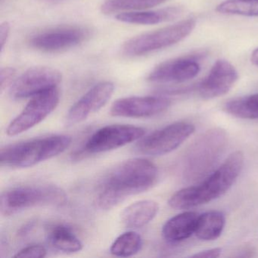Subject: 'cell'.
Wrapping results in <instances>:
<instances>
[{
    "label": "cell",
    "instance_id": "obj_1",
    "mask_svg": "<svg viewBox=\"0 0 258 258\" xmlns=\"http://www.w3.org/2000/svg\"><path fill=\"white\" fill-rule=\"evenodd\" d=\"M158 179V167L149 160L133 158L123 161L99 184L96 204L102 210L112 209L126 198L150 189Z\"/></svg>",
    "mask_w": 258,
    "mask_h": 258
},
{
    "label": "cell",
    "instance_id": "obj_2",
    "mask_svg": "<svg viewBox=\"0 0 258 258\" xmlns=\"http://www.w3.org/2000/svg\"><path fill=\"white\" fill-rule=\"evenodd\" d=\"M244 154L232 152L206 179L197 185L182 188L168 201L170 208L188 210L221 197L235 183L244 166Z\"/></svg>",
    "mask_w": 258,
    "mask_h": 258
},
{
    "label": "cell",
    "instance_id": "obj_3",
    "mask_svg": "<svg viewBox=\"0 0 258 258\" xmlns=\"http://www.w3.org/2000/svg\"><path fill=\"white\" fill-rule=\"evenodd\" d=\"M66 135H53L9 145L1 149L2 167L27 168L51 159L64 152L72 144Z\"/></svg>",
    "mask_w": 258,
    "mask_h": 258
},
{
    "label": "cell",
    "instance_id": "obj_4",
    "mask_svg": "<svg viewBox=\"0 0 258 258\" xmlns=\"http://www.w3.org/2000/svg\"><path fill=\"white\" fill-rule=\"evenodd\" d=\"M60 187L49 184L25 185L9 188L1 195L0 211L6 217L37 207H58L67 202Z\"/></svg>",
    "mask_w": 258,
    "mask_h": 258
},
{
    "label": "cell",
    "instance_id": "obj_5",
    "mask_svg": "<svg viewBox=\"0 0 258 258\" xmlns=\"http://www.w3.org/2000/svg\"><path fill=\"white\" fill-rule=\"evenodd\" d=\"M227 140V134L221 128H214L202 134L190 146L184 158V177L194 181L208 174L224 152Z\"/></svg>",
    "mask_w": 258,
    "mask_h": 258
},
{
    "label": "cell",
    "instance_id": "obj_6",
    "mask_svg": "<svg viewBox=\"0 0 258 258\" xmlns=\"http://www.w3.org/2000/svg\"><path fill=\"white\" fill-rule=\"evenodd\" d=\"M196 25V20L188 19L157 31L141 34L124 43L122 46V52L126 56L139 57L165 49L188 37Z\"/></svg>",
    "mask_w": 258,
    "mask_h": 258
},
{
    "label": "cell",
    "instance_id": "obj_7",
    "mask_svg": "<svg viewBox=\"0 0 258 258\" xmlns=\"http://www.w3.org/2000/svg\"><path fill=\"white\" fill-rule=\"evenodd\" d=\"M195 131L192 123L175 122L142 138L136 149L139 153L150 156L167 155L180 146Z\"/></svg>",
    "mask_w": 258,
    "mask_h": 258
},
{
    "label": "cell",
    "instance_id": "obj_8",
    "mask_svg": "<svg viewBox=\"0 0 258 258\" xmlns=\"http://www.w3.org/2000/svg\"><path fill=\"white\" fill-rule=\"evenodd\" d=\"M59 102V91L57 88L33 96L23 111L9 124L7 135L15 137L37 126L57 108Z\"/></svg>",
    "mask_w": 258,
    "mask_h": 258
},
{
    "label": "cell",
    "instance_id": "obj_9",
    "mask_svg": "<svg viewBox=\"0 0 258 258\" xmlns=\"http://www.w3.org/2000/svg\"><path fill=\"white\" fill-rule=\"evenodd\" d=\"M145 134V129L132 125L103 126L89 138L81 153L95 155L114 150L143 138Z\"/></svg>",
    "mask_w": 258,
    "mask_h": 258
},
{
    "label": "cell",
    "instance_id": "obj_10",
    "mask_svg": "<svg viewBox=\"0 0 258 258\" xmlns=\"http://www.w3.org/2000/svg\"><path fill=\"white\" fill-rule=\"evenodd\" d=\"M90 36L91 31L86 27H60L33 36L29 44L41 52H59L82 44Z\"/></svg>",
    "mask_w": 258,
    "mask_h": 258
},
{
    "label": "cell",
    "instance_id": "obj_11",
    "mask_svg": "<svg viewBox=\"0 0 258 258\" xmlns=\"http://www.w3.org/2000/svg\"><path fill=\"white\" fill-rule=\"evenodd\" d=\"M61 78V72L52 68H31L12 84L10 96L16 100L32 98L43 92L57 88Z\"/></svg>",
    "mask_w": 258,
    "mask_h": 258
},
{
    "label": "cell",
    "instance_id": "obj_12",
    "mask_svg": "<svg viewBox=\"0 0 258 258\" xmlns=\"http://www.w3.org/2000/svg\"><path fill=\"white\" fill-rule=\"evenodd\" d=\"M170 105V99L162 96H131L116 100L110 113L114 117L146 118L164 112Z\"/></svg>",
    "mask_w": 258,
    "mask_h": 258
},
{
    "label": "cell",
    "instance_id": "obj_13",
    "mask_svg": "<svg viewBox=\"0 0 258 258\" xmlns=\"http://www.w3.org/2000/svg\"><path fill=\"white\" fill-rule=\"evenodd\" d=\"M114 91V84L109 81L99 83L92 87L69 109L66 116V123L73 126L84 121L106 105Z\"/></svg>",
    "mask_w": 258,
    "mask_h": 258
},
{
    "label": "cell",
    "instance_id": "obj_14",
    "mask_svg": "<svg viewBox=\"0 0 258 258\" xmlns=\"http://www.w3.org/2000/svg\"><path fill=\"white\" fill-rule=\"evenodd\" d=\"M201 71L197 58L180 57L161 63L148 76V81L156 84H179L196 78Z\"/></svg>",
    "mask_w": 258,
    "mask_h": 258
},
{
    "label": "cell",
    "instance_id": "obj_15",
    "mask_svg": "<svg viewBox=\"0 0 258 258\" xmlns=\"http://www.w3.org/2000/svg\"><path fill=\"white\" fill-rule=\"evenodd\" d=\"M238 78V72L232 64L226 60H217L208 76L199 84V96L204 99L223 96L232 89Z\"/></svg>",
    "mask_w": 258,
    "mask_h": 258
},
{
    "label": "cell",
    "instance_id": "obj_16",
    "mask_svg": "<svg viewBox=\"0 0 258 258\" xmlns=\"http://www.w3.org/2000/svg\"><path fill=\"white\" fill-rule=\"evenodd\" d=\"M183 13L179 7H170L153 11H131L120 13L116 20L131 25H152L170 22L179 18Z\"/></svg>",
    "mask_w": 258,
    "mask_h": 258
},
{
    "label": "cell",
    "instance_id": "obj_17",
    "mask_svg": "<svg viewBox=\"0 0 258 258\" xmlns=\"http://www.w3.org/2000/svg\"><path fill=\"white\" fill-rule=\"evenodd\" d=\"M199 214L194 211H185L166 222L162 235L166 241L177 243L191 237L196 232Z\"/></svg>",
    "mask_w": 258,
    "mask_h": 258
},
{
    "label": "cell",
    "instance_id": "obj_18",
    "mask_svg": "<svg viewBox=\"0 0 258 258\" xmlns=\"http://www.w3.org/2000/svg\"><path fill=\"white\" fill-rule=\"evenodd\" d=\"M159 205L155 201L141 200L126 207L120 214V221L128 229H140L156 217Z\"/></svg>",
    "mask_w": 258,
    "mask_h": 258
},
{
    "label": "cell",
    "instance_id": "obj_19",
    "mask_svg": "<svg viewBox=\"0 0 258 258\" xmlns=\"http://www.w3.org/2000/svg\"><path fill=\"white\" fill-rule=\"evenodd\" d=\"M226 217L221 211H211L199 216L195 235L203 241H214L221 235Z\"/></svg>",
    "mask_w": 258,
    "mask_h": 258
},
{
    "label": "cell",
    "instance_id": "obj_20",
    "mask_svg": "<svg viewBox=\"0 0 258 258\" xmlns=\"http://www.w3.org/2000/svg\"><path fill=\"white\" fill-rule=\"evenodd\" d=\"M48 241L55 250L66 253H76L83 248L81 240L64 225L54 226L48 234Z\"/></svg>",
    "mask_w": 258,
    "mask_h": 258
},
{
    "label": "cell",
    "instance_id": "obj_21",
    "mask_svg": "<svg viewBox=\"0 0 258 258\" xmlns=\"http://www.w3.org/2000/svg\"><path fill=\"white\" fill-rule=\"evenodd\" d=\"M226 112L238 118L258 119V93L229 100L224 105Z\"/></svg>",
    "mask_w": 258,
    "mask_h": 258
},
{
    "label": "cell",
    "instance_id": "obj_22",
    "mask_svg": "<svg viewBox=\"0 0 258 258\" xmlns=\"http://www.w3.org/2000/svg\"><path fill=\"white\" fill-rule=\"evenodd\" d=\"M167 0H105L101 7L103 14L142 11L161 5Z\"/></svg>",
    "mask_w": 258,
    "mask_h": 258
},
{
    "label": "cell",
    "instance_id": "obj_23",
    "mask_svg": "<svg viewBox=\"0 0 258 258\" xmlns=\"http://www.w3.org/2000/svg\"><path fill=\"white\" fill-rule=\"evenodd\" d=\"M141 235L134 231H128L119 235L111 244L110 252L116 256L127 257L134 256L143 247Z\"/></svg>",
    "mask_w": 258,
    "mask_h": 258
},
{
    "label": "cell",
    "instance_id": "obj_24",
    "mask_svg": "<svg viewBox=\"0 0 258 258\" xmlns=\"http://www.w3.org/2000/svg\"><path fill=\"white\" fill-rule=\"evenodd\" d=\"M216 11L222 14L258 17V0H226L217 6Z\"/></svg>",
    "mask_w": 258,
    "mask_h": 258
},
{
    "label": "cell",
    "instance_id": "obj_25",
    "mask_svg": "<svg viewBox=\"0 0 258 258\" xmlns=\"http://www.w3.org/2000/svg\"><path fill=\"white\" fill-rule=\"evenodd\" d=\"M46 249L40 244L27 246L18 251L14 257L42 258L46 256Z\"/></svg>",
    "mask_w": 258,
    "mask_h": 258
},
{
    "label": "cell",
    "instance_id": "obj_26",
    "mask_svg": "<svg viewBox=\"0 0 258 258\" xmlns=\"http://www.w3.org/2000/svg\"><path fill=\"white\" fill-rule=\"evenodd\" d=\"M16 69L11 67L3 68L0 71V90L4 91L6 88L11 85L16 76Z\"/></svg>",
    "mask_w": 258,
    "mask_h": 258
},
{
    "label": "cell",
    "instance_id": "obj_27",
    "mask_svg": "<svg viewBox=\"0 0 258 258\" xmlns=\"http://www.w3.org/2000/svg\"><path fill=\"white\" fill-rule=\"evenodd\" d=\"M10 31H11V26L9 22H4L2 25H0V49H1V52L4 50V46L8 41Z\"/></svg>",
    "mask_w": 258,
    "mask_h": 258
},
{
    "label": "cell",
    "instance_id": "obj_28",
    "mask_svg": "<svg viewBox=\"0 0 258 258\" xmlns=\"http://www.w3.org/2000/svg\"><path fill=\"white\" fill-rule=\"evenodd\" d=\"M222 249L220 247L208 249V250H202L199 253L191 255V257L201 258H217L221 255Z\"/></svg>",
    "mask_w": 258,
    "mask_h": 258
},
{
    "label": "cell",
    "instance_id": "obj_29",
    "mask_svg": "<svg viewBox=\"0 0 258 258\" xmlns=\"http://www.w3.org/2000/svg\"><path fill=\"white\" fill-rule=\"evenodd\" d=\"M250 61H251L252 64L258 67V48L252 52Z\"/></svg>",
    "mask_w": 258,
    "mask_h": 258
},
{
    "label": "cell",
    "instance_id": "obj_30",
    "mask_svg": "<svg viewBox=\"0 0 258 258\" xmlns=\"http://www.w3.org/2000/svg\"><path fill=\"white\" fill-rule=\"evenodd\" d=\"M42 1H45V2H54V1H58V0H42Z\"/></svg>",
    "mask_w": 258,
    "mask_h": 258
}]
</instances>
